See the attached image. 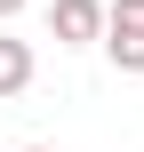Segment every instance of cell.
I'll list each match as a JSON object with an SVG mask.
<instances>
[{
    "label": "cell",
    "instance_id": "6da1fadb",
    "mask_svg": "<svg viewBox=\"0 0 144 152\" xmlns=\"http://www.w3.org/2000/svg\"><path fill=\"white\" fill-rule=\"evenodd\" d=\"M96 40H104V56H112L120 72H144V0H112Z\"/></svg>",
    "mask_w": 144,
    "mask_h": 152
},
{
    "label": "cell",
    "instance_id": "7a4b0ae2",
    "mask_svg": "<svg viewBox=\"0 0 144 152\" xmlns=\"http://www.w3.org/2000/svg\"><path fill=\"white\" fill-rule=\"evenodd\" d=\"M48 32H56V48H88L104 32V0H56L48 8Z\"/></svg>",
    "mask_w": 144,
    "mask_h": 152
},
{
    "label": "cell",
    "instance_id": "3957f363",
    "mask_svg": "<svg viewBox=\"0 0 144 152\" xmlns=\"http://www.w3.org/2000/svg\"><path fill=\"white\" fill-rule=\"evenodd\" d=\"M24 88H32V40L0 32V96H24Z\"/></svg>",
    "mask_w": 144,
    "mask_h": 152
},
{
    "label": "cell",
    "instance_id": "277c9868",
    "mask_svg": "<svg viewBox=\"0 0 144 152\" xmlns=\"http://www.w3.org/2000/svg\"><path fill=\"white\" fill-rule=\"evenodd\" d=\"M24 8H32V0H0V24H8V16H24Z\"/></svg>",
    "mask_w": 144,
    "mask_h": 152
},
{
    "label": "cell",
    "instance_id": "5b68a950",
    "mask_svg": "<svg viewBox=\"0 0 144 152\" xmlns=\"http://www.w3.org/2000/svg\"><path fill=\"white\" fill-rule=\"evenodd\" d=\"M24 152H48V144H24Z\"/></svg>",
    "mask_w": 144,
    "mask_h": 152
}]
</instances>
